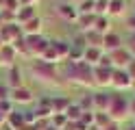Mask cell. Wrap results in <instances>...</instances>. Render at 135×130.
<instances>
[{
  "instance_id": "obj_27",
  "label": "cell",
  "mask_w": 135,
  "mask_h": 130,
  "mask_svg": "<svg viewBox=\"0 0 135 130\" xmlns=\"http://www.w3.org/2000/svg\"><path fill=\"white\" fill-rule=\"evenodd\" d=\"M18 9H20V0H0V11L18 13Z\"/></svg>"
},
{
  "instance_id": "obj_5",
  "label": "cell",
  "mask_w": 135,
  "mask_h": 130,
  "mask_svg": "<svg viewBox=\"0 0 135 130\" xmlns=\"http://www.w3.org/2000/svg\"><path fill=\"white\" fill-rule=\"evenodd\" d=\"M109 59H111V67L113 69H126L129 67V63L135 59L133 54H131V50L129 48H118V50H113V52H109Z\"/></svg>"
},
{
  "instance_id": "obj_10",
  "label": "cell",
  "mask_w": 135,
  "mask_h": 130,
  "mask_svg": "<svg viewBox=\"0 0 135 130\" xmlns=\"http://www.w3.org/2000/svg\"><path fill=\"white\" fill-rule=\"evenodd\" d=\"M9 98H11L13 104H31L33 100H35V93L24 85V87H18V89H11V95H9Z\"/></svg>"
},
{
  "instance_id": "obj_3",
  "label": "cell",
  "mask_w": 135,
  "mask_h": 130,
  "mask_svg": "<svg viewBox=\"0 0 135 130\" xmlns=\"http://www.w3.org/2000/svg\"><path fill=\"white\" fill-rule=\"evenodd\" d=\"M109 117L118 124H122L124 119L131 117V100L124 98L122 93H111V104H109Z\"/></svg>"
},
{
  "instance_id": "obj_24",
  "label": "cell",
  "mask_w": 135,
  "mask_h": 130,
  "mask_svg": "<svg viewBox=\"0 0 135 130\" xmlns=\"http://www.w3.org/2000/svg\"><path fill=\"white\" fill-rule=\"evenodd\" d=\"M111 117H109V113H105V111H94V124L103 130V128H107L109 124H111Z\"/></svg>"
},
{
  "instance_id": "obj_44",
  "label": "cell",
  "mask_w": 135,
  "mask_h": 130,
  "mask_svg": "<svg viewBox=\"0 0 135 130\" xmlns=\"http://www.w3.org/2000/svg\"><path fill=\"white\" fill-rule=\"evenodd\" d=\"M126 130H135V124H131V128H126Z\"/></svg>"
},
{
  "instance_id": "obj_7",
  "label": "cell",
  "mask_w": 135,
  "mask_h": 130,
  "mask_svg": "<svg viewBox=\"0 0 135 130\" xmlns=\"http://www.w3.org/2000/svg\"><path fill=\"white\" fill-rule=\"evenodd\" d=\"M111 87H113L115 91H126V89H131V87H135V82H133V78L129 76L126 69H113Z\"/></svg>"
},
{
  "instance_id": "obj_15",
  "label": "cell",
  "mask_w": 135,
  "mask_h": 130,
  "mask_svg": "<svg viewBox=\"0 0 135 130\" xmlns=\"http://www.w3.org/2000/svg\"><path fill=\"white\" fill-rule=\"evenodd\" d=\"M50 46L55 48L57 56H59V63H65L68 56H70V41H63V39H50Z\"/></svg>"
},
{
  "instance_id": "obj_6",
  "label": "cell",
  "mask_w": 135,
  "mask_h": 130,
  "mask_svg": "<svg viewBox=\"0 0 135 130\" xmlns=\"http://www.w3.org/2000/svg\"><path fill=\"white\" fill-rule=\"evenodd\" d=\"M22 26L18 22L13 24H0V43L2 46H7V43H13L18 37H22Z\"/></svg>"
},
{
  "instance_id": "obj_36",
  "label": "cell",
  "mask_w": 135,
  "mask_h": 130,
  "mask_svg": "<svg viewBox=\"0 0 135 130\" xmlns=\"http://www.w3.org/2000/svg\"><path fill=\"white\" fill-rule=\"evenodd\" d=\"M126 24H129V30H131V33H135V13H133V15H129Z\"/></svg>"
},
{
  "instance_id": "obj_9",
  "label": "cell",
  "mask_w": 135,
  "mask_h": 130,
  "mask_svg": "<svg viewBox=\"0 0 135 130\" xmlns=\"http://www.w3.org/2000/svg\"><path fill=\"white\" fill-rule=\"evenodd\" d=\"M111 76H113V67H105V65H96L94 67V82L96 87H111Z\"/></svg>"
},
{
  "instance_id": "obj_29",
  "label": "cell",
  "mask_w": 135,
  "mask_h": 130,
  "mask_svg": "<svg viewBox=\"0 0 135 130\" xmlns=\"http://www.w3.org/2000/svg\"><path fill=\"white\" fill-rule=\"evenodd\" d=\"M13 106H15V104H13L11 100H0V115H2V117L7 119V117H9V115H11V113L15 111Z\"/></svg>"
},
{
  "instance_id": "obj_35",
  "label": "cell",
  "mask_w": 135,
  "mask_h": 130,
  "mask_svg": "<svg viewBox=\"0 0 135 130\" xmlns=\"http://www.w3.org/2000/svg\"><path fill=\"white\" fill-rule=\"evenodd\" d=\"M126 72H129V76L133 78V82H135V59L129 63V67H126Z\"/></svg>"
},
{
  "instance_id": "obj_42",
  "label": "cell",
  "mask_w": 135,
  "mask_h": 130,
  "mask_svg": "<svg viewBox=\"0 0 135 130\" xmlns=\"http://www.w3.org/2000/svg\"><path fill=\"white\" fill-rule=\"evenodd\" d=\"M4 121H7V119H4L2 115H0V128H2V124H4Z\"/></svg>"
},
{
  "instance_id": "obj_19",
  "label": "cell",
  "mask_w": 135,
  "mask_h": 130,
  "mask_svg": "<svg viewBox=\"0 0 135 130\" xmlns=\"http://www.w3.org/2000/svg\"><path fill=\"white\" fill-rule=\"evenodd\" d=\"M126 11V0H109V17H122Z\"/></svg>"
},
{
  "instance_id": "obj_20",
  "label": "cell",
  "mask_w": 135,
  "mask_h": 130,
  "mask_svg": "<svg viewBox=\"0 0 135 130\" xmlns=\"http://www.w3.org/2000/svg\"><path fill=\"white\" fill-rule=\"evenodd\" d=\"M76 24H79L81 33H87V30H91V28H94V24H96V13H81Z\"/></svg>"
},
{
  "instance_id": "obj_23",
  "label": "cell",
  "mask_w": 135,
  "mask_h": 130,
  "mask_svg": "<svg viewBox=\"0 0 135 130\" xmlns=\"http://www.w3.org/2000/svg\"><path fill=\"white\" fill-rule=\"evenodd\" d=\"M70 104H72V100L61 98V95H55L52 98V113H65Z\"/></svg>"
},
{
  "instance_id": "obj_13",
  "label": "cell",
  "mask_w": 135,
  "mask_h": 130,
  "mask_svg": "<svg viewBox=\"0 0 135 130\" xmlns=\"http://www.w3.org/2000/svg\"><path fill=\"white\" fill-rule=\"evenodd\" d=\"M91 100H94V111H109V104H111V93L107 91H96L91 93Z\"/></svg>"
},
{
  "instance_id": "obj_12",
  "label": "cell",
  "mask_w": 135,
  "mask_h": 130,
  "mask_svg": "<svg viewBox=\"0 0 135 130\" xmlns=\"http://www.w3.org/2000/svg\"><path fill=\"white\" fill-rule=\"evenodd\" d=\"M124 46V43H122V37H120V35H118V33H107L105 35V39H103V50L107 52V54H109V52H113V50H118V48H122Z\"/></svg>"
},
{
  "instance_id": "obj_40",
  "label": "cell",
  "mask_w": 135,
  "mask_h": 130,
  "mask_svg": "<svg viewBox=\"0 0 135 130\" xmlns=\"http://www.w3.org/2000/svg\"><path fill=\"white\" fill-rule=\"evenodd\" d=\"M57 4H65V2H72V0H55Z\"/></svg>"
},
{
  "instance_id": "obj_37",
  "label": "cell",
  "mask_w": 135,
  "mask_h": 130,
  "mask_svg": "<svg viewBox=\"0 0 135 130\" xmlns=\"http://www.w3.org/2000/svg\"><path fill=\"white\" fill-rule=\"evenodd\" d=\"M39 0H20V7H37Z\"/></svg>"
},
{
  "instance_id": "obj_22",
  "label": "cell",
  "mask_w": 135,
  "mask_h": 130,
  "mask_svg": "<svg viewBox=\"0 0 135 130\" xmlns=\"http://www.w3.org/2000/svg\"><path fill=\"white\" fill-rule=\"evenodd\" d=\"M85 35V41H87V46L91 48H103V39H105V35H100L98 30H87V33H83Z\"/></svg>"
},
{
  "instance_id": "obj_34",
  "label": "cell",
  "mask_w": 135,
  "mask_h": 130,
  "mask_svg": "<svg viewBox=\"0 0 135 130\" xmlns=\"http://www.w3.org/2000/svg\"><path fill=\"white\" fill-rule=\"evenodd\" d=\"M9 95H11V89L7 85H0V100H11Z\"/></svg>"
},
{
  "instance_id": "obj_8",
  "label": "cell",
  "mask_w": 135,
  "mask_h": 130,
  "mask_svg": "<svg viewBox=\"0 0 135 130\" xmlns=\"http://www.w3.org/2000/svg\"><path fill=\"white\" fill-rule=\"evenodd\" d=\"M57 15L61 17V20L70 22V24H76L79 22V7L72 4V2H65V4H57Z\"/></svg>"
},
{
  "instance_id": "obj_43",
  "label": "cell",
  "mask_w": 135,
  "mask_h": 130,
  "mask_svg": "<svg viewBox=\"0 0 135 130\" xmlns=\"http://www.w3.org/2000/svg\"><path fill=\"white\" fill-rule=\"evenodd\" d=\"M81 2H83V0H72V4H76V7H79Z\"/></svg>"
},
{
  "instance_id": "obj_4",
  "label": "cell",
  "mask_w": 135,
  "mask_h": 130,
  "mask_svg": "<svg viewBox=\"0 0 135 130\" xmlns=\"http://www.w3.org/2000/svg\"><path fill=\"white\" fill-rule=\"evenodd\" d=\"M24 37H26V35H24ZM26 46H28V56L31 59H41V54H44L46 48L50 46V39H46L44 35H28Z\"/></svg>"
},
{
  "instance_id": "obj_11",
  "label": "cell",
  "mask_w": 135,
  "mask_h": 130,
  "mask_svg": "<svg viewBox=\"0 0 135 130\" xmlns=\"http://www.w3.org/2000/svg\"><path fill=\"white\" fill-rule=\"evenodd\" d=\"M0 59H2V65L4 67H13V65H18L20 54L15 52V48L11 46V43H7V46L0 48Z\"/></svg>"
},
{
  "instance_id": "obj_30",
  "label": "cell",
  "mask_w": 135,
  "mask_h": 130,
  "mask_svg": "<svg viewBox=\"0 0 135 130\" xmlns=\"http://www.w3.org/2000/svg\"><path fill=\"white\" fill-rule=\"evenodd\" d=\"M79 13H96V0H83L79 4Z\"/></svg>"
},
{
  "instance_id": "obj_32",
  "label": "cell",
  "mask_w": 135,
  "mask_h": 130,
  "mask_svg": "<svg viewBox=\"0 0 135 130\" xmlns=\"http://www.w3.org/2000/svg\"><path fill=\"white\" fill-rule=\"evenodd\" d=\"M109 11V0H96V15H107Z\"/></svg>"
},
{
  "instance_id": "obj_1",
  "label": "cell",
  "mask_w": 135,
  "mask_h": 130,
  "mask_svg": "<svg viewBox=\"0 0 135 130\" xmlns=\"http://www.w3.org/2000/svg\"><path fill=\"white\" fill-rule=\"evenodd\" d=\"M61 74L70 80L72 85H79V87H96L94 82V67H89L85 61L81 63H65Z\"/></svg>"
},
{
  "instance_id": "obj_18",
  "label": "cell",
  "mask_w": 135,
  "mask_h": 130,
  "mask_svg": "<svg viewBox=\"0 0 135 130\" xmlns=\"http://www.w3.org/2000/svg\"><path fill=\"white\" fill-rule=\"evenodd\" d=\"M35 15H37V9L35 7H20L18 13H15V22L22 26V24H26L28 20H33Z\"/></svg>"
},
{
  "instance_id": "obj_16",
  "label": "cell",
  "mask_w": 135,
  "mask_h": 130,
  "mask_svg": "<svg viewBox=\"0 0 135 130\" xmlns=\"http://www.w3.org/2000/svg\"><path fill=\"white\" fill-rule=\"evenodd\" d=\"M41 30H44V20H41L39 15H35L26 24H22V33L26 35V37L28 35H41Z\"/></svg>"
},
{
  "instance_id": "obj_31",
  "label": "cell",
  "mask_w": 135,
  "mask_h": 130,
  "mask_svg": "<svg viewBox=\"0 0 135 130\" xmlns=\"http://www.w3.org/2000/svg\"><path fill=\"white\" fill-rule=\"evenodd\" d=\"M79 121H81V124L85 126V128H87V126H91V124H94V111H83V115H81V119H79Z\"/></svg>"
},
{
  "instance_id": "obj_17",
  "label": "cell",
  "mask_w": 135,
  "mask_h": 130,
  "mask_svg": "<svg viewBox=\"0 0 135 130\" xmlns=\"http://www.w3.org/2000/svg\"><path fill=\"white\" fill-rule=\"evenodd\" d=\"M7 87H9V89H18V87H24V76H22L20 65L9 67V78H7Z\"/></svg>"
},
{
  "instance_id": "obj_26",
  "label": "cell",
  "mask_w": 135,
  "mask_h": 130,
  "mask_svg": "<svg viewBox=\"0 0 135 130\" xmlns=\"http://www.w3.org/2000/svg\"><path fill=\"white\" fill-rule=\"evenodd\" d=\"M11 46L15 48V52H18L20 56H26V59H31V56H28V46H26V37H24V35H22V37H18V39H15V41L11 43Z\"/></svg>"
},
{
  "instance_id": "obj_39",
  "label": "cell",
  "mask_w": 135,
  "mask_h": 130,
  "mask_svg": "<svg viewBox=\"0 0 135 130\" xmlns=\"http://www.w3.org/2000/svg\"><path fill=\"white\" fill-rule=\"evenodd\" d=\"M131 117H133V119H135V98H133V100H131Z\"/></svg>"
},
{
  "instance_id": "obj_33",
  "label": "cell",
  "mask_w": 135,
  "mask_h": 130,
  "mask_svg": "<svg viewBox=\"0 0 135 130\" xmlns=\"http://www.w3.org/2000/svg\"><path fill=\"white\" fill-rule=\"evenodd\" d=\"M79 106H81L83 111H94V100H91V95H85V98H81Z\"/></svg>"
},
{
  "instance_id": "obj_28",
  "label": "cell",
  "mask_w": 135,
  "mask_h": 130,
  "mask_svg": "<svg viewBox=\"0 0 135 130\" xmlns=\"http://www.w3.org/2000/svg\"><path fill=\"white\" fill-rule=\"evenodd\" d=\"M50 124H52L55 128H65L68 124V117H65V113H52V117H50Z\"/></svg>"
},
{
  "instance_id": "obj_38",
  "label": "cell",
  "mask_w": 135,
  "mask_h": 130,
  "mask_svg": "<svg viewBox=\"0 0 135 130\" xmlns=\"http://www.w3.org/2000/svg\"><path fill=\"white\" fill-rule=\"evenodd\" d=\"M103 130H122V126L118 124V121H111V124H109L107 128H103Z\"/></svg>"
},
{
  "instance_id": "obj_25",
  "label": "cell",
  "mask_w": 135,
  "mask_h": 130,
  "mask_svg": "<svg viewBox=\"0 0 135 130\" xmlns=\"http://www.w3.org/2000/svg\"><path fill=\"white\" fill-rule=\"evenodd\" d=\"M81 115H83V108L79 106V102H72L70 106H68V111H65L68 121H79V119H81Z\"/></svg>"
},
{
  "instance_id": "obj_41",
  "label": "cell",
  "mask_w": 135,
  "mask_h": 130,
  "mask_svg": "<svg viewBox=\"0 0 135 130\" xmlns=\"http://www.w3.org/2000/svg\"><path fill=\"white\" fill-rule=\"evenodd\" d=\"M87 130H100V128H98L96 124H91V126H87Z\"/></svg>"
},
{
  "instance_id": "obj_14",
  "label": "cell",
  "mask_w": 135,
  "mask_h": 130,
  "mask_svg": "<svg viewBox=\"0 0 135 130\" xmlns=\"http://www.w3.org/2000/svg\"><path fill=\"white\" fill-rule=\"evenodd\" d=\"M103 54H105L103 48H91V46H87V48H85V54H83V61H85L89 67H96V65H100Z\"/></svg>"
},
{
  "instance_id": "obj_21",
  "label": "cell",
  "mask_w": 135,
  "mask_h": 130,
  "mask_svg": "<svg viewBox=\"0 0 135 130\" xmlns=\"http://www.w3.org/2000/svg\"><path fill=\"white\" fill-rule=\"evenodd\" d=\"M94 30H98L100 35H107V33H111V17H109V15H96Z\"/></svg>"
},
{
  "instance_id": "obj_2",
  "label": "cell",
  "mask_w": 135,
  "mask_h": 130,
  "mask_svg": "<svg viewBox=\"0 0 135 130\" xmlns=\"http://www.w3.org/2000/svg\"><path fill=\"white\" fill-rule=\"evenodd\" d=\"M31 74L35 76L37 80L48 82V85L59 82V69H57V65L46 63V61H41V59H33V63H31Z\"/></svg>"
},
{
  "instance_id": "obj_45",
  "label": "cell",
  "mask_w": 135,
  "mask_h": 130,
  "mask_svg": "<svg viewBox=\"0 0 135 130\" xmlns=\"http://www.w3.org/2000/svg\"><path fill=\"white\" fill-rule=\"evenodd\" d=\"M0 67H2V59H0Z\"/></svg>"
},
{
  "instance_id": "obj_46",
  "label": "cell",
  "mask_w": 135,
  "mask_h": 130,
  "mask_svg": "<svg viewBox=\"0 0 135 130\" xmlns=\"http://www.w3.org/2000/svg\"><path fill=\"white\" fill-rule=\"evenodd\" d=\"M133 124H135V121H133Z\"/></svg>"
}]
</instances>
